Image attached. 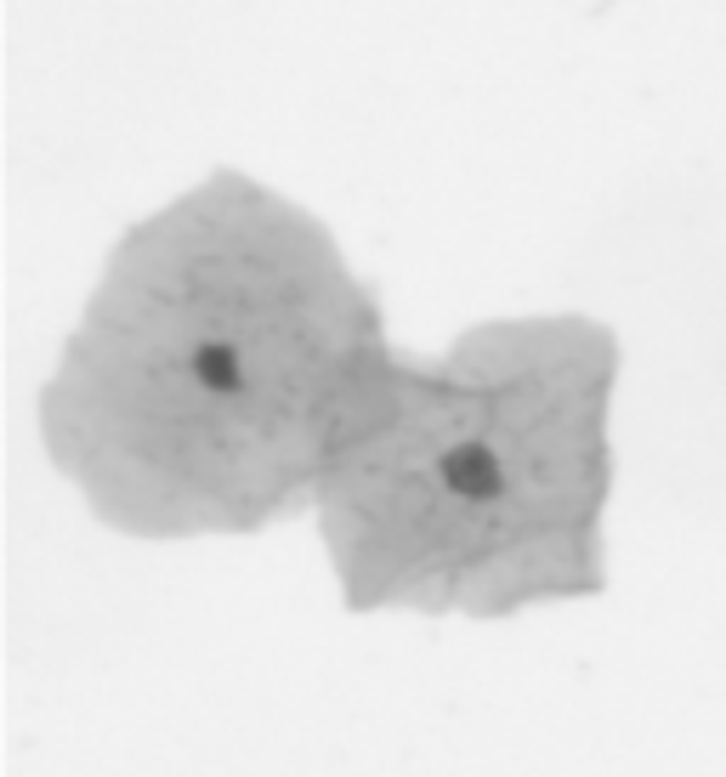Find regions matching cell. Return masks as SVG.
<instances>
[{"instance_id": "cell-2", "label": "cell", "mask_w": 726, "mask_h": 777, "mask_svg": "<svg viewBox=\"0 0 726 777\" xmlns=\"http://www.w3.org/2000/svg\"><path fill=\"white\" fill-rule=\"evenodd\" d=\"M187 369H193V380H200L205 392H238V386H245V364H238V352L222 347V341L200 347Z\"/></svg>"}, {"instance_id": "cell-1", "label": "cell", "mask_w": 726, "mask_h": 777, "mask_svg": "<svg viewBox=\"0 0 726 777\" xmlns=\"http://www.w3.org/2000/svg\"><path fill=\"white\" fill-rule=\"evenodd\" d=\"M438 471H443V482H449L460 500H500V489H505L500 460L482 449V443H460V449H449V454L438 460Z\"/></svg>"}]
</instances>
